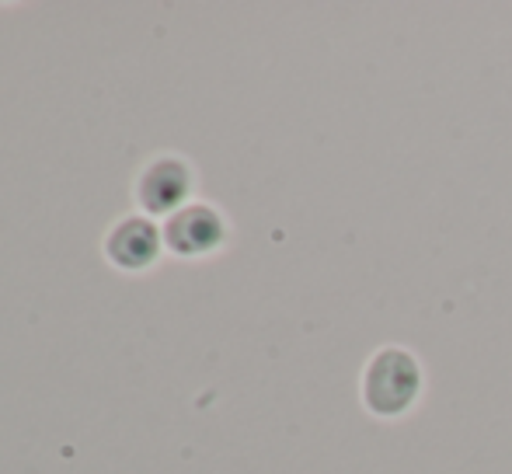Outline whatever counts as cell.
<instances>
[{"label":"cell","mask_w":512,"mask_h":474,"mask_svg":"<svg viewBox=\"0 0 512 474\" xmlns=\"http://www.w3.org/2000/svg\"><path fill=\"white\" fill-rule=\"evenodd\" d=\"M185 189H189V175H185L182 164L161 161V164H154V168L147 171L140 196H143V206H147V210L164 213V210H171V206L182 203Z\"/></svg>","instance_id":"cell-3"},{"label":"cell","mask_w":512,"mask_h":474,"mask_svg":"<svg viewBox=\"0 0 512 474\" xmlns=\"http://www.w3.org/2000/svg\"><path fill=\"white\" fill-rule=\"evenodd\" d=\"M418 394V366L405 349H384L366 370V401L373 412H405Z\"/></svg>","instance_id":"cell-1"},{"label":"cell","mask_w":512,"mask_h":474,"mask_svg":"<svg viewBox=\"0 0 512 474\" xmlns=\"http://www.w3.org/2000/svg\"><path fill=\"white\" fill-rule=\"evenodd\" d=\"M223 227L220 217L206 206H189V210L175 213L168 224V244L182 255H199V251H209L216 241H220Z\"/></svg>","instance_id":"cell-2"},{"label":"cell","mask_w":512,"mask_h":474,"mask_svg":"<svg viewBox=\"0 0 512 474\" xmlns=\"http://www.w3.org/2000/svg\"><path fill=\"white\" fill-rule=\"evenodd\" d=\"M108 251H112V258L119 265H143L154 258L157 251V234L150 224H143V220H129V224H122L119 231L112 234V241H108Z\"/></svg>","instance_id":"cell-4"}]
</instances>
